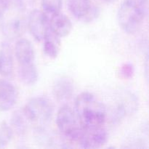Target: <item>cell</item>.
Returning a JSON list of instances; mask_svg holds the SVG:
<instances>
[{"label":"cell","instance_id":"8fae6325","mask_svg":"<svg viewBox=\"0 0 149 149\" xmlns=\"http://www.w3.org/2000/svg\"><path fill=\"white\" fill-rule=\"evenodd\" d=\"M15 53L20 65L31 63L34 61V49L30 41L20 39L16 42Z\"/></svg>","mask_w":149,"mask_h":149},{"label":"cell","instance_id":"30bf717a","mask_svg":"<svg viewBox=\"0 0 149 149\" xmlns=\"http://www.w3.org/2000/svg\"><path fill=\"white\" fill-rule=\"evenodd\" d=\"M74 91V84L67 77H61L57 79L52 88L54 97L60 103H65L71 100Z\"/></svg>","mask_w":149,"mask_h":149},{"label":"cell","instance_id":"2e32d148","mask_svg":"<svg viewBox=\"0 0 149 149\" xmlns=\"http://www.w3.org/2000/svg\"><path fill=\"white\" fill-rule=\"evenodd\" d=\"M18 77L24 84L31 86L38 81V71L33 63L20 65L18 68Z\"/></svg>","mask_w":149,"mask_h":149},{"label":"cell","instance_id":"4fadbf2b","mask_svg":"<svg viewBox=\"0 0 149 149\" xmlns=\"http://www.w3.org/2000/svg\"><path fill=\"white\" fill-rule=\"evenodd\" d=\"M43 49L46 55L50 58H56L61 48V37L49 29L47 30L43 40Z\"/></svg>","mask_w":149,"mask_h":149},{"label":"cell","instance_id":"ffe728a7","mask_svg":"<svg viewBox=\"0 0 149 149\" xmlns=\"http://www.w3.org/2000/svg\"><path fill=\"white\" fill-rule=\"evenodd\" d=\"M134 73H135V68L133 65L130 63L123 64L119 70L121 77L125 79H130L132 78L134 75Z\"/></svg>","mask_w":149,"mask_h":149},{"label":"cell","instance_id":"9c48e42d","mask_svg":"<svg viewBox=\"0 0 149 149\" xmlns=\"http://www.w3.org/2000/svg\"><path fill=\"white\" fill-rule=\"evenodd\" d=\"M49 28L59 37H65L72 30V23L65 15L60 12L51 15L49 18Z\"/></svg>","mask_w":149,"mask_h":149},{"label":"cell","instance_id":"3957f363","mask_svg":"<svg viewBox=\"0 0 149 149\" xmlns=\"http://www.w3.org/2000/svg\"><path fill=\"white\" fill-rule=\"evenodd\" d=\"M31 123L45 125L52 119L53 104L49 99L44 96H38L31 99L23 107Z\"/></svg>","mask_w":149,"mask_h":149},{"label":"cell","instance_id":"603a6c76","mask_svg":"<svg viewBox=\"0 0 149 149\" xmlns=\"http://www.w3.org/2000/svg\"><path fill=\"white\" fill-rule=\"evenodd\" d=\"M100 1H105V2H107V3H113V2H115L116 0H100Z\"/></svg>","mask_w":149,"mask_h":149},{"label":"cell","instance_id":"d6986e66","mask_svg":"<svg viewBox=\"0 0 149 149\" xmlns=\"http://www.w3.org/2000/svg\"><path fill=\"white\" fill-rule=\"evenodd\" d=\"M63 0H42L44 12L47 14H55L61 11Z\"/></svg>","mask_w":149,"mask_h":149},{"label":"cell","instance_id":"277c9868","mask_svg":"<svg viewBox=\"0 0 149 149\" xmlns=\"http://www.w3.org/2000/svg\"><path fill=\"white\" fill-rule=\"evenodd\" d=\"M146 15V13L124 1L117 12L118 23L124 31L134 33L141 26Z\"/></svg>","mask_w":149,"mask_h":149},{"label":"cell","instance_id":"6da1fadb","mask_svg":"<svg viewBox=\"0 0 149 149\" xmlns=\"http://www.w3.org/2000/svg\"><path fill=\"white\" fill-rule=\"evenodd\" d=\"M74 111L84 129L103 127L107 117L105 105L89 92H84L77 96Z\"/></svg>","mask_w":149,"mask_h":149},{"label":"cell","instance_id":"ac0fdd59","mask_svg":"<svg viewBox=\"0 0 149 149\" xmlns=\"http://www.w3.org/2000/svg\"><path fill=\"white\" fill-rule=\"evenodd\" d=\"M13 130L6 122L0 124V148L6 146L13 138Z\"/></svg>","mask_w":149,"mask_h":149},{"label":"cell","instance_id":"44dd1931","mask_svg":"<svg viewBox=\"0 0 149 149\" xmlns=\"http://www.w3.org/2000/svg\"><path fill=\"white\" fill-rule=\"evenodd\" d=\"M124 1L144 13H147V0H125Z\"/></svg>","mask_w":149,"mask_h":149},{"label":"cell","instance_id":"5b68a950","mask_svg":"<svg viewBox=\"0 0 149 149\" xmlns=\"http://www.w3.org/2000/svg\"><path fill=\"white\" fill-rule=\"evenodd\" d=\"M109 135L103 127L92 129H84L76 143L82 148H99L107 143Z\"/></svg>","mask_w":149,"mask_h":149},{"label":"cell","instance_id":"5bb4252c","mask_svg":"<svg viewBox=\"0 0 149 149\" xmlns=\"http://www.w3.org/2000/svg\"><path fill=\"white\" fill-rule=\"evenodd\" d=\"M31 124L23 108L15 111L11 118V127L18 135H24Z\"/></svg>","mask_w":149,"mask_h":149},{"label":"cell","instance_id":"7c38bea8","mask_svg":"<svg viewBox=\"0 0 149 149\" xmlns=\"http://www.w3.org/2000/svg\"><path fill=\"white\" fill-rule=\"evenodd\" d=\"M14 70L13 52L7 42H3L0 47V74L9 77L13 74Z\"/></svg>","mask_w":149,"mask_h":149},{"label":"cell","instance_id":"8992f818","mask_svg":"<svg viewBox=\"0 0 149 149\" xmlns=\"http://www.w3.org/2000/svg\"><path fill=\"white\" fill-rule=\"evenodd\" d=\"M28 27L32 36L36 41L41 42L49 29V17L45 12L39 10H33L29 16Z\"/></svg>","mask_w":149,"mask_h":149},{"label":"cell","instance_id":"e0dca14e","mask_svg":"<svg viewBox=\"0 0 149 149\" xmlns=\"http://www.w3.org/2000/svg\"><path fill=\"white\" fill-rule=\"evenodd\" d=\"M68 6L74 17L83 20L92 9L90 0H68Z\"/></svg>","mask_w":149,"mask_h":149},{"label":"cell","instance_id":"52a82bcc","mask_svg":"<svg viewBox=\"0 0 149 149\" xmlns=\"http://www.w3.org/2000/svg\"><path fill=\"white\" fill-rule=\"evenodd\" d=\"M117 103L112 110L111 119L113 124L120 123L128 113L135 112L138 106V98L135 95L130 92H127L126 95H124L123 98Z\"/></svg>","mask_w":149,"mask_h":149},{"label":"cell","instance_id":"7a4b0ae2","mask_svg":"<svg viewBox=\"0 0 149 149\" xmlns=\"http://www.w3.org/2000/svg\"><path fill=\"white\" fill-rule=\"evenodd\" d=\"M56 125L63 136L71 142L77 143L83 130L75 111L67 105L58 110Z\"/></svg>","mask_w":149,"mask_h":149},{"label":"cell","instance_id":"ba28073f","mask_svg":"<svg viewBox=\"0 0 149 149\" xmlns=\"http://www.w3.org/2000/svg\"><path fill=\"white\" fill-rule=\"evenodd\" d=\"M18 97L17 89L10 81L0 79V111H7L14 107Z\"/></svg>","mask_w":149,"mask_h":149},{"label":"cell","instance_id":"7402d4cb","mask_svg":"<svg viewBox=\"0 0 149 149\" xmlns=\"http://www.w3.org/2000/svg\"><path fill=\"white\" fill-rule=\"evenodd\" d=\"M9 7V0H0V18L6 13Z\"/></svg>","mask_w":149,"mask_h":149},{"label":"cell","instance_id":"9a60e30c","mask_svg":"<svg viewBox=\"0 0 149 149\" xmlns=\"http://www.w3.org/2000/svg\"><path fill=\"white\" fill-rule=\"evenodd\" d=\"M25 29V22L21 17H14L3 24V31L7 37L15 39L22 34Z\"/></svg>","mask_w":149,"mask_h":149}]
</instances>
